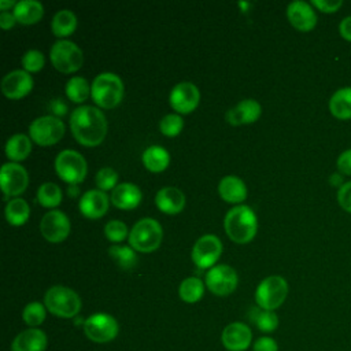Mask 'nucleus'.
Returning <instances> with one entry per match:
<instances>
[{
	"instance_id": "obj_32",
	"label": "nucleus",
	"mask_w": 351,
	"mask_h": 351,
	"mask_svg": "<svg viewBox=\"0 0 351 351\" xmlns=\"http://www.w3.org/2000/svg\"><path fill=\"white\" fill-rule=\"evenodd\" d=\"M136 250L128 245H118L114 244L108 248V255L112 258V261L122 269H133L137 263V255L134 252Z\"/></svg>"
},
{
	"instance_id": "obj_10",
	"label": "nucleus",
	"mask_w": 351,
	"mask_h": 351,
	"mask_svg": "<svg viewBox=\"0 0 351 351\" xmlns=\"http://www.w3.org/2000/svg\"><path fill=\"white\" fill-rule=\"evenodd\" d=\"M119 325L117 319L106 313H95L84 321L85 336L95 343H107L117 337Z\"/></svg>"
},
{
	"instance_id": "obj_31",
	"label": "nucleus",
	"mask_w": 351,
	"mask_h": 351,
	"mask_svg": "<svg viewBox=\"0 0 351 351\" xmlns=\"http://www.w3.org/2000/svg\"><path fill=\"white\" fill-rule=\"evenodd\" d=\"M180 298L186 303H196L204 293V284L197 277H188L182 280L178 288Z\"/></svg>"
},
{
	"instance_id": "obj_16",
	"label": "nucleus",
	"mask_w": 351,
	"mask_h": 351,
	"mask_svg": "<svg viewBox=\"0 0 351 351\" xmlns=\"http://www.w3.org/2000/svg\"><path fill=\"white\" fill-rule=\"evenodd\" d=\"M200 100V92L197 86L189 81L177 84L170 92L171 107L182 114L193 111Z\"/></svg>"
},
{
	"instance_id": "obj_40",
	"label": "nucleus",
	"mask_w": 351,
	"mask_h": 351,
	"mask_svg": "<svg viewBox=\"0 0 351 351\" xmlns=\"http://www.w3.org/2000/svg\"><path fill=\"white\" fill-rule=\"evenodd\" d=\"M45 63L44 53L38 49H29L22 56V66L26 71H38Z\"/></svg>"
},
{
	"instance_id": "obj_11",
	"label": "nucleus",
	"mask_w": 351,
	"mask_h": 351,
	"mask_svg": "<svg viewBox=\"0 0 351 351\" xmlns=\"http://www.w3.org/2000/svg\"><path fill=\"white\" fill-rule=\"evenodd\" d=\"M239 278L233 267L228 265H215L206 274L207 288L218 296H226L232 293L237 287Z\"/></svg>"
},
{
	"instance_id": "obj_33",
	"label": "nucleus",
	"mask_w": 351,
	"mask_h": 351,
	"mask_svg": "<svg viewBox=\"0 0 351 351\" xmlns=\"http://www.w3.org/2000/svg\"><path fill=\"white\" fill-rule=\"evenodd\" d=\"M250 319L255 322L256 328L261 332H265V333H270V332L276 330L277 326H278V317H277V314L274 311H271V310H263L261 307L252 308Z\"/></svg>"
},
{
	"instance_id": "obj_25",
	"label": "nucleus",
	"mask_w": 351,
	"mask_h": 351,
	"mask_svg": "<svg viewBox=\"0 0 351 351\" xmlns=\"http://www.w3.org/2000/svg\"><path fill=\"white\" fill-rule=\"evenodd\" d=\"M219 196L229 203H240L247 197V188L237 176H225L218 184Z\"/></svg>"
},
{
	"instance_id": "obj_39",
	"label": "nucleus",
	"mask_w": 351,
	"mask_h": 351,
	"mask_svg": "<svg viewBox=\"0 0 351 351\" xmlns=\"http://www.w3.org/2000/svg\"><path fill=\"white\" fill-rule=\"evenodd\" d=\"M104 234L112 243L122 241L128 236V226L119 219H111L104 226Z\"/></svg>"
},
{
	"instance_id": "obj_7",
	"label": "nucleus",
	"mask_w": 351,
	"mask_h": 351,
	"mask_svg": "<svg viewBox=\"0 0 351 351\" xmlns=\"http://www.w3.org/2000/svg\"><path fill=\"white\" fill-rule=\"evenodd\" d=\"M55 170L63 181L75 185L84 181L88 171V165L85 158L78 151L63 149L55 158Z\"/></svg>"
},
{
	"instance_id": "obj_44",
	"label": "nucleus",
	"mask_w": 351,
	"mask_h": 351,
	"mask_svg": "<svg viewBox=\"0 0 351 351\" xmlns=\"http://www.w3.org/2000/svg\"><path fill=\"white\" fill-rule=\"evenodd\" d=\"M254 351H278V346L273 337L262 336L254 343Z\"/></svg>"
},
{
	"instance_id": "obj_15",
	"label": "nucleus",
	"mask_w": 351,
	"mask_h": 351,
	"mask_svg": "<svg viewBox=\"0 0 351 351\" xmlns=\"http://www.w3.org/2000/svg\"><path fill=\"white\" fill-rule=\"evenodd\" d=\"M287 18L289 23L300 30V32H310L317 25V12L311 3L303 0L291 1L287 7Z\"/></svg>"
},
{
	"instance_id": "obj_34",
	"label": "nucleus",
	"mask_w": 351,
	"mask_h": 351,
	"mask_svg": "<svg viewBox=\"0 0 351 351\" xmlns=\"http://www.w3.org/2000/svg\"><path fill=\"white\" fill-rule=\"evenodd\" d=\"M66 95L71 101L81 103L90 93V85L84 77H71L64 86Z\"/></svg>"
},
{
	"instance_id": "obj_36",
	"label": "nucleus",
	"mask_w": 351,
	"mask_h": 351,
	"mask_svg": "<svg viewBox=\"0 0 351 351\" xmlns=\"http://www.w3.org/2000/svg\"><path fill=\"white\" fill-rule=\"evenodd\" d=\"M45 310H47L45 304H43L40 302H30L25 306V308L22 311V318L26 322V325L36 328L44 322L45 313H47Z\"/></svg>"
},
{
	"instance_id": "obj_30",
	"label": "nucleus",
	"mask_w": 351,
	"mask_h": 351,
	"mask_svg": "<svg viewBox=\"0 0 351 351\" xmlns=\"http://www.w3.org/2000/svg\"><path fill=\"white\" fill-rule=\"evenodd\" d=\"M30 215V208L26 200L21 197L11 199L5 206V218L8 223L19 226L23 225Z\"/></svg>"
},
{
	"instance_id": "obj_24",
	"label": "nucleus",
	"mask_w": 351,
	"mask_h": 351,
	"mask_svg": "<svg viewBox=\"0 0 351 351\" xmlns=\"http://www.w3.org/2000/svg\"><path fill=\"white\" fill-rule=\"evenodd\" d=\"M328 107L336 119H351V86H341L336 89L329 99Z\"/></svg>"
},
{
	"instance_id": "obj_1",
	"label": "nucleus",
	"mask_w": 351,
	"mask_h": 351,
	"mask_svg": "<svg viewBox=\"0 0 351 351\" xmlns=\"http://www.w3.org/2000/svg\"><path fill=\"white\" fill-rule=\"evenodd\" d=\"M70 128L80 144L95 147L106 137L107 121L101 110L86 104L73 110L70 115Z\"/></svg>"
},
{
	"instance_id": "obj_2",
	"label": "nucleus",
	"mask_w": 351,
	"mask_h": 351,
	"mask_svg": "<svg viewBox=\"0 0 351 351\" xmlns=\"http://www.w3.org/2000/svg\"><path fill=\"white\" fill-rule=\"evenodd\" d=\"M223 226L230 240L239 244H245L251 241L256 233V215L251 207L239 204L226 213Z\"/></svg>"
},
{
	"instance_id": "obj_28",
	"label": "nucleus",
	"mask_w": 351,
	"mask_h": 351,
	"mask_svg": "<svg viewBox=\"0 0 351 351\" xmlns=\"http://www.w3.org/2000/svg\"><path fill=\"white\" fill-rule=\"evenodd\" d=\"M30 151H32V141L23 133H16L7 140L5 154L8 159H11L12 162L25 159L30 154Z\"/></svg>"
},
{
	"instance_id": "obj_9",
	"label": "nucleus",
	"mask_w": 351,
	"mask_h": 351,
	"mask_svg": "<svg viewBox=\"0 0 351 351\" xmlns=\"http://www.w3.org/2000/svg\"><path fill=\"white\" fill-rule=\"evenodd\" d=\"M29 134L38 145H52L63 137L64 123L55 115H43L30 123Z\"/></svg>"
},
{
	"instance_id": "obj_6",
	"label": "nucleus",
	"mask_w": 351,
	"mask_h": 351,
	"mask_svg": "<svg viewBox=\"0 0 351 351\" xmlns=\"http://www.w3.org/2000/svg\"><path fill=\"white\" fill-rule=\"evenodd\" d=\"M288 295V282L281 276H269L263 278L256 291H255V302L258 307L263 310L274 311L278 308L287 299Z\"/></svg>"
},
{
	"instance_id": "obj_38",
	"label": "nucleus",
	"mask_w": 351,
	"mask_h": 351,
	"mask_svg": "<svg viewBox=\"0 0 351 351\" xmlns=\"http://www.w3.org/2000/svg\"><path fill=\"white\" fill-rule=\"evenodd\" d=\"M96 185L99 186L100 191H108L114 189L118 184V173L112 167H101L95 177Z\"/></svg>"
},
{
	"instance_id": "obj_3",
	"label": "nucleus",
	"mask_w": 351,
	"mask_h": 351,
	"mask_svg": "<svg viewBox=\"0 0 351 351\" xmlns=\"http://www.w3.org/2000/svg\"><path fill=\"white\" fill-rule=\"evenodd\" d=\"M90 95L99 107L112 108L122 100L123 82L115 73H100L90 85Z\"/></svg>"
},
{
	"instance_id": "obj_4",
	"label": "nucleus",
	"mask_w": 351,
	"mask_h": 351,
	"mask_svg": "<svg viewBox=\"0 0 351 351\" xmlns=\"http://www.w3.org/2000/svg\"><path fill=\"white\" fill-rule=\"evenodd\" d=\"M47 310L60 318L75 317L81 310V299L75 291L64 285H53L44 295Z\"/></svg>"
},
{
	"instance_id": "obj_45",
	"label": "nucleus",
	"mask_w": 351,
	"mask_h": 351,
	"mask_svg": "<svg viewBox=\"0 0 351 351\" xmlns=\"http://www.w3.org/2000/svg\"><path fill=\"white\" fill-rule=\"evenodd\" d=\"M48 108L49 111L55 115V117H62L67 112V104L64 103V100L62 97H56V99H52L48 104Z\"/></svg>"
},
{
	"instance_id": "obj_13",
	"label": "nucleus",
	"mask_w": 351,
	"mask_h": 351,
	"mask_svg": "<svg viewBox=\"0 0 351 351\" xmlns=\"http://www.w3.org/2000/svg\"><path fill=\"white\" fill-rule=\"evenodd\" d=\"M222 252V243L215 234H204L196 240L192 248V261L200 269L211 267Z\"/></svg>"
},
{
	"instance_id": "obj_19",
	"label": "nucleus",
	"mask_w": 351,
	"mask_h": 351,
	"mask_svg": "<svg viewBox=\"0 0 351 351\" xmlns=\"http://www.w3.org/2000/svg\"><path fill=\"white\" fill-rule=\"evenodd\" d=\"M262 112L261 104L254 99H244L234 107L229 108L225 114L226 121L230 125H245L255 122Z\"/></svg>"
},
{
	"instance_id": "obj_37",
	"label": "nucleus",
	"mask_w": 351,
	"mask_h": 351,
	"mask_svg": "<svg viewBox=\"0 0 351 351\" xmlns=\"http://www.w3.org/2000/svg\"><path fill=\"white\" fill-rule=\"evenodd\" d=\"M159 128L165 136L173 137V136H177L182 130L184 121L178 114H167L160 119Z\"/></svg>"
},
{
	"instance_id": "obj_17",
	"label": "nucleus",
	"mask_w": 351,
	"mask_h": 351,
	"mask_svg": "<svg viewBox=\"0 0 351 351\" xmlns=\"http://www.w3.org/2000/svg\"><path fill=\"white\" fill-rule=\"evenodd\" d=\"M33 88V78L26 70H12L1 80V90L8 99H21Z\"/></svg>"
},
{
	"instance_id": "obj_23",
	"label": "nucleus",
	"mask_w": 351,
	"mask_h": 351,
	"mask_svg": "<svg viewBox=\"0 0 351 351\" xmlns=\"http://www.w3.org/2000/svg\"><path fill=\"white\" fill-rule=\"evenodd\" d=\"M158 208L166 214H177L185 206V195L176 186H165L155 196Z\"/></svg>"
},
{
	"instance_id": "obj_50",
	"label": "nucleus",
	"mask_w": 351,
	"mask_h": 351,
	"mask_svg": "<svg viewBox=\"0 0 351 351\" xmlns=\"http://www.w3.org/2000/svg\"><path fill=\"white\" fill-rule=\"evenodd\" d=\"M69 195L71 196V197H74V196H77L78 195V188H77V185H70L69 186Z\"/></svg>"
},
{
	"instance_id": "obj_18",
	"label": "nucleus",
	"mask_w": 351,
	"mask_h": 351,
	"mask_svg": "<svg viewBox=\"0 0 351 351\" xmlns=\"http://www.w3.org/2000/svg\"><path fill=\"white\" fill-rule=\"evenodd\" d=\"M222 344L229 351H244L251 346L252 332L243 322H232L222 332Z\"/></svg>"
},
{
	"instance_id": "obj_8",
	"label": "nucleus",
	"mask_w": 351,
	"mask_h": 351,
	"mask_svg": "<svg viewBox=\"0 0 351 351\" xmlns=\"http://www.w3.org/2000/svg\"><path fill=\"white\" fill-rule=\"evenodd\" d=\"M51 62L62 73L77 71L84 62L81 48L70 40H58L49 52Z\"/></svg>"
},
{
	"instance_id": "obj_27",
	"label": "nucleus",
	"mask_w": 351,
	"mask_h": 351,
	"mask_svg": "<svg viewBox=\"0 0 351 351\" xmlns=\"http://www.w3.org/2000/svg\"><path fill=\"white\" fill-rule=\"evenodd\" d=\"M141 159H143L144 166L148 170L158 173V171L165 170L169 166L170 155H169L167 149L160 145H149L143 152Z\"/></svg>"
},
{
	"instance_id": "obj_35",
	"label": "nucleus",
	"mask_w": 351,
	"mask_h": 351,
	"mask_svg": "<svg viewBox=\"0 0 351 351\" xmlns=\"http://www.w3.org/2000/svg\"><path fill=\"white\" fill-rule=\"evenodd\" d=\"M37 200L44 207H56L62 202V189L55 182H44L38 186Z\"/></svg>"
},
{
	"instance_id": "obj_22",
	"label": "nucleus",
	"mask_w": 351,
	"mask_h": 351,
	"mask_svg": "<svg viewBox=\"0 0 351 351\" xmlns=\"http://www.w3.org/2000/svg\"><path fill=\"white\" fill-rule=\"evenodd\" d=\"M143 193L136 184L121 182L111 192V202L115 207L122 210H132L141 202Z\"/></svg>"
},
{
	"instance_id": "obj_20",
	"label": "nucleus",
	"mask_w": 351,
	"mask_h": 351,
	"mask_svg": "<svg viewBox=\"0 0 351 351\" xmlns=\"http://www.w3.org/2000/svg\"><path fill=\"white\" fill-rule=\"evenodd\" d=\"M78 207L86 218H99L104 215L108 208V196L100 189H89L81 196Z\"/></svg>"
},
{
	"instance_id": "obj_41",
	"label": "nucleus",
	"mask_w": 351,
	"mask_h": 351,
	"mask_svg": "<svg viewBox=\"0 0 351 351\" xmlns=\"http://www.w3.org/2000/svg\"><path fill=\"white\" fill-rule=\"evenodd\" d=\"M337 203L348 214H351V181H346L337 189Z\"/></svg>"
},
{
	"instance_id": "obj_47",
	"label": "nucleus",
	"mask_w": 351,
	"mask_h": 351,
	"mask_svg": "<svg viewBox=\"0 0 351 351\" xmlns=\"http://www.w3.org/2000/svg\"><path fill=\"white\" fill-rule=\"evenodd\" d=\"M16 22V18L14 15V12H10V11H3L0 14V26L3 29H10L15 25Z\"/></svg>"
},
{
	"instance_id": "obj_12",
	"label": "nucleus",
	"mask_w": 351,
	"mask_h": 351,
	"mask_svg": "<svg viewBox=\"0 0 351 351\" xmlns=\"http://www.w3.org/2000/svg\"><path fill=\"white\" fill-rule=\"evenodd\" d=\"M27 182V171L22 165L16 162H8L1 166L0 185L4 192V199L22 193L26 189Z\"/></svg>"
},
{
	"instance_id": "obj_46",
	"label": "nucleus",
	"mask_w": 351,
	"mask_h": 351,
	"mask_svg": "<svg viewBox=\"0 0 351 351\" xmlns=\"http://www.w3.org/2000/svg\"><path fill=\"white\" fill-rule=\"evenodd\" d=\"M339 33H340L341 38L351 43V15H348L340 21Z\"/></svg>"
},
{
	"instance_id": "obj_49",
	"label": "nucleus",
	"mask_w": 351,
	"mask_h": 351,
	"mask_svg": "<svg viewBox=\"0 0 351 351\" xmlns=\"http://www.w3.org/2000/svg\"><path fill=\"white\" fill-rule=\"evenodd\" d=\"M15 1L14 0H0V8L3 10V11H7V8H10V7H15Z\"/></svg>"
},
{
	"instance_id": "obj_43",
	"label": "nucleus",
	"mask_w": 351,
	"mask_h": 351,
	"mask_svg": "<svg viewBox=\"0 0 351 351\" xmlns=\"http://www.w3.org/2000/svg\"><path fill=\"white\" fill-rule=\"evenodd\" d=\"M336 167L339 173H341L343 176L351 177V148L344 149L343 152L339 154L336 159Z\"/></svg>"
},
{
	"instance_id": "obj_14",
	"label": "nucleus",
	"mask_w": 351,
	"mask_h": 351,
	"mask_svg": "<svg viewBox=\"0 0 351 351\" xmlns=\"http://www.w3.org/2000/svg\"><path fill=\"white\" fill-rule=\"evenodd\" d=\"M40 230L49 243H60L70 233V221L63 211L51 210L41 218Z\"/></svg>"
},
{
	"instance_id": "obj_42",
	"label": "nucleus",
	"mask_w": 351,
	"mask_h": 351,
	"mask_svg": "<svg viewBox=\"0 0 351 351\" xmlns=\"http://www.w3.org/2000/svg\"><path fill=\"white\" fill-rule=\"evenodd\" d=\"M311 5L321 12L333 14L341 8L343 1L341 0H313Z\"/></svg>"
},
{
	"instance_id": "obj_21",
	"label": "nucleus",
	"mask_w": 351,
	"mask_h": 351,
	"mask_svg": "<svg viewBox=\"0 0 351 351\" xmlns=\"http://www.w3.org/2000/svg\"><path fill=\"white\" fill-rule=\"evenodd\" d=\"M47 335L37 328H29L16 335L11 344V351H45Z\"/></svg>"
},
{
	"instance_id": "obj_26",
	"label": "nucleus",
	"mask_w": 351,
	"mask_h": 351,
	"mask_svg": "<svg viewBox=\"0 0 351 351\" xmlns=\"http://www.w3.org/2000/svg\"><path fill=\"white\" fill-rule=\"evenodd\" d=\"M14 15L18 22L23 25H32L41 19L44 7L37 0H21L14 7Z\"/></svg>"
},
{
	"instance_id": "obj_48",
	"label": "nucleus",
	"mask_w": 351,
	"mask_h": 351,
	"mask_svg": "<svg viewBox=\"0 0 351 351\" xmlns=\"http://www.w3.org/2000/svg\"><path fill=\"white\" fill-rule=\"evenodd\" d=\"M344 182H346V181H344L341 173H333V174L329 176V184H330L332 186H336L337 189H339Z\"/></svg>"
},
{
	"instance_id": "obj_5",
	"label": "nucleus",
	"mask_w": 351,
	"mask_h": 351,
	"mask_svg": "<svg viewBox=\"0 0 351 351\" xmlns=\"http://www.w3.org/2000/svg\"><path fill=\"white\" fill-rule=\"evenodd\" d=\"M163 230L160 223L154 218H141L138 219L130 233H129V243L132 248L140 252H151L156 250L162 241Z\"/></svg>"
},
{
	"instance_id": "obj_29",
	"label": "nucleus",
	"mask_w": 351,
	"mask_h": 351,
	"mask_svg": "<svg viewBox=\"0 0 351 351\" xmlns=\"http://www.w3.org/2000/svg\"><path fill=\"white\" fill-rule=\"evenodd\" d=\"M77 27V16L70 10H59L51 22L52 33L58 37L70 36Z\"/></svg>"
}]
</instances>
